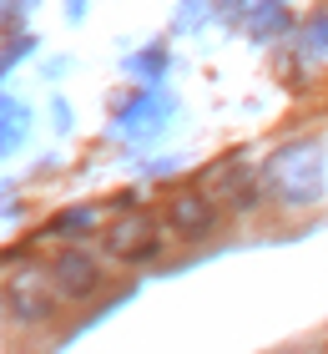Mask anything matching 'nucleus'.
I'll use <instances>...</instances> for the list:
<instances>
[{"label":"nucleus","instance_id":"f257e3e1","mask_svg":"<svg viewBox=\"0 0 328 354\" xmlns=\"http://www.w3.org/2000/svg\"><path fill=\"white\" fill-rule=\"evenodd\" d=\"M106 253H111V259H122V263H157L162 259V238L152 228V218H146V213L122 218L117 228L106 233Z\"/></svg>","mask_w":328,"mask_h":354},{"label":"nucleus","instance_id":"f03ea898","mask_svg":"<svg viewBox=\"0 0 328 354\" xmlns=\"http://www.w3.org/2000/svg\"><path fill=\"white\" fill-rule=\"evenodd\" d=\"M167 223H172V233L177 238H187V243H197V238H207V233H218V203L202 198V192H177L172 207H167Z\"/></svg>","mask_w":328,"mask_h":354},{"label":"nucleus","instance_id":"7ed1b4c3","mask_svg":"<svg viewBox=\"0 0 328 354\" xmlns=\"http://www.w3.org/2000/svg\"><path fill=\"white\" fill-rule=\"evenodd\" d=\"M51 288L61 299H96L102 288V263L91 253H61L56 268H51Z\"/></svg>","mask_w":328,"mask_h":354},{"label":"nucleus","instance_id":"20e7f679","mask_svg":"<svg viewBox=\"0 0 328 354\" xmlns=\"http://www.w3.org/2000/svg\"><path fill=\"white\" fill-rule=\"evenodd\" d=\"M10 319L15 324H46V319H56V294H46L41 283H30V279H21V283H10Z\"/></svg>","mask_w":328,"mask_h":354}]
</instances>
